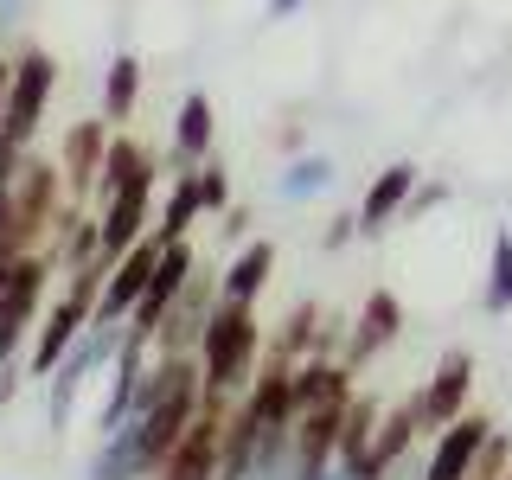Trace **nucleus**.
I'll list each match as a JSON object with an SVG mask.
<instances>
[{"label":"nucleus","instance_id":"1","mask_svg":"<svg viewBox=\"0 0 512 480\" xmlns=\"http://www.w3.org/2000/svg\"><path fill=\"white\" fill-rule=\"evenodd\" d=\"M64 218V167L45 154H26L13 186L0 192V250L7 256H32L45 250V237Z\"/></svg>","mask_w":512,"mask_h":480},{"label":"nucleus","instance_id":"2","mask_svg":"<svg viewBox=\"0 0 512 480\" xmlns=\"http://www.w3.org/2000/svg\"><path fill=\"white\" fill-rule=\"evenodd\" d=\"M263 320L256 308H237V301H218L212 327L199 340V372H205V397H244L256 372H263Z\"/></svg>","mask_w":512,"mask_h":480},{"label":"nucleus","instance_id":"3","mask_svg":"<svg viewBox=\"0 0 512 480\" xmlns=\"http://www.w3.org/2000/svg\"><path fill=\"white\" fill-rule=\"evenodd\" d=\"M122 346H128V327H103V320H90V327H84V340L64 352L58 372L45 378V416H52V429L71 423V410H77V397H84V384H90L96 372H109V365L122 359Z\"/></svg>","mask_w":512,"mask_h":480},{"label":"nucleus","instance_id":"4","mask_svg":"<svg viewBox=\"0 0 512 480\" xmlns=\"http://www.w3.org/2000/svg\"><path fill=\"white\" fill-rule=\"evenodd\" d=\"M237 397H205V410L192 416V429L180 436L167 461H160L154 480H218V461H224V423H231Z\"/></svg>","mask_w":512,"mask_h":480},{"label":"nucleus","instance_id":"5","mask_svg":"<svg viewBox=\"0 0 512 480\" xmlns=\"http://www.w3.org/2000/svg\"><path fill=\"white\" fill-rule=\"evenodd\" d=\"M468 397H474V352L468 346H448L410 404H416V423L436 436V429H448V423H461V416H468Z\"/></svg>","mask_w":512,"mask_h":480},{"label":"nucleus","instance_id":"6","mask_svg":"<svg viewBox=\"0 0 512 480\" xmlns=\"http://www.w3.org/2000/svg\"><path fill=\"white\" fill-rule=\"evenodd\" d=\"M212 314H218L212 276H192L186 295L167 308V320H160V333H154V359H199V340H205V327H212Z\"/></svg>","mask_w":512,"mask_h":480},{"label":"nucleus","instance_id":"7","mask_svg":"<svg viewBox=\"0 0 512 480\" xmlns=\"http://www.w3.org/2000/svg\"><path fill=\"white\" fill-rule=\"evenodd\" d=\"M154 256H160V244L148 237V244H135V250H128L122 263L103 276V295H96V320H103V327H128V314L141 308V295H148Z\"/></svg>","mask_w":512,"mask_h":480},{"label":"nucleus","instance_id":"8","mask_svg":"<svg viewBox=\"0 0 512 480\" xmlns=\"http://www.w3.org/2000/svg\"><path fill=\"white\" fill-rule=\"evenodd\" d=\"M96 231H103L109 263H122L135 244H148L154 237V186H135V192H122V199L96 205Z\"/></svg>","mask_w":512,"mask_h":480},{"label":"nucleus","instance_id":"9","mask_svg":"<svg viewBox=\"0 0 512 480\" xmlns=\"http://www.w3.org/2000/svg\"><path fill=\"white\" fill-rule=\"evenodd\" d=\"M218 154V109L205 90H186L173 109V173H199Z\"/></svg>","mask_w":512,"mask_h":480},{"label":"nucleus","instance_id":"10","mask_svg":"<svg viewBox=\"0 0 512 480\" xmlns=\"http://www.w3.org/2000/svg\"><path fill=\"white\" fill-rule=\"evenodd\" d=\"M487 436H493L487 416H461V423L436 429V442H429V455H423V480H468Z\"/></svg>","mask_w":512,"mask_h":480},{"label":"nucleus","instance_id":"11","mask_svg":"<svg viewBox=\"0 0 512 480\" xmlns=\"http://www.w3.org/2000/svg\"><path fill=\"white\" fill-rule=\"evenodd\" d=\"M410 199H416V160H391L359 199V237H384L410 212Z\"/></svg>","mask_w":512,"mask_h":480},{"label":"nucleus","instance_id":"12","mask_svg":"<svg viewBox=\"0 0 512 480\" xmlns=\"http://www.w3.org/2000/svg\"><path fill=\"white\" fill-rule=\"evenodd\" d=\"M397 333H404V301H397L391 288H372V295L359 301V314H352V327H346V365L384 352Z\"/></svg>","mask_w":512,"mask_h":480},{"label":"nucleus","instance_id":"13","mask_svg":"<svg viewBox=\"0 0 512 480\" xmlns=\"http://www.w3.org/2000/svg\"><path fill=\"white\" fill-rule=\"evenodd\" d=\"M109 122H71V135H64V186L77 192V199H96V180H103V160H109Z\"/></svg>","mask_w":512,"mask_h":480},{"label":"nucleus","instance_id":"14","mask_svg":"<svg viewBox=\"0 0 512 480\" xmlns=\"http://www.w3.org/2000/svg\"><path fill=\"white\" fill-rule=\"evenodd\" d=\"M269 276H276V244L269 237H250L244 250L224 263L218 276V301H237V308H256V295L269 288Z\"/></svg>","mask_w":512,"mask_h":480},{"label":"nucleus","instance_id":"15","mask_svg":"<svg viewBox=\"0 0 512 480\" xmlns=\"http://www.w3.org/2000/svg\"><path fill=\"white\" fill-rule=\"evenodd\" d=\"M135 186H154V154L141 148V141L116 135L109 141V160H103V180H96V205L122 199V192H135Z\"/></svg>","mask_w":512,"mask_h":480},{"label":"nucleus","instance_id":"16","mask_svg":"<svg viewBox=\"0 0 512 480\" xmlns=\"http://www.w3.org/2000/svg\"><path fill=\"white\" fill-rule=\"evenodd\" d=\"M52 263L71 276V269H84L103 256V231H96V212H84V205H64V218H58V231H52Z\"/></svg>","mask_w":512,"mask_h":480},{"label":"nucleus","instance_id":"17","mask_svg":"<svg viewBox=\"0 0 512 480\" xmlns=\"http://www.w3.org/2000/svg\"><path fill=\"white\" fill-rule=\"evenodd\" d=\"M423 436V423H416V404H397V410H384L378 416V429H372V474L378 480H391L397 468H404V455H410V442Z\"/></svg>","mask_w":512,"mask_h":480},{"label":"nucleus","instance_id":"18","mask_svg":"<svg viewBox=\"0 0 512 480\" xmlns=\"http://www.w3.org/2000/svg\"><path fill=\"white\" fill-rule=\"evenodd\" d=\"M84 480H154V474H148V461H141L135 429H116V436L96 442V455H90Z\"/></svg>","mask_w":512,"mask_h":480},{"label":"nucleus","instance_id":"19","mask_svg":"<svg viewBox=\"0 0 512 480\" xmlns=\"http://www.w3.org/2000/svg\"><path fill=\"white\" fill-rule=\"evenodd\" d=\"M327 186H333V160H327V154H295V160L276 173V199H282V205H314Z\"/></svg>","mask_w":512,"mask_h":480},{"label":"nucleus","instance_id":"20","mask_svg":"<svg viewBox=\"0 0 512 480\" xmlns=\"http://www.w3.org/2000/svg\"><path fill=\"white\" fill-rule=\"evenodd\" d=\"M320 327H327V320H320V308H314V301H301V308L282 320V333L269 340V352H276V359H288V365L314 359V352H320Z\"/></svg>","mask_w":512,"mask_h":480},{"label":"nucleus","instance_id":"21","mask_svg":"<svg viewBox=\"0 0 512 480\" xmlns=\"http://www.w3.org/2000/svg\"><path fill=\"white\" fill-rule=\"evenodd\" d=\"M135 103H141V58L135 52H116V58H109V71H103V109H109V122H128V116H135Z\"/></svg>","mask_w":512,"mask_h":480},{"label":"nucleus","instance_id":"22","mask_svg":"<svg viewBox=\"0 0 512 480\" xmlns=\"http://www.w3.org/2000/svg\"><path fill=\"white\" fill-rule=\"evenodd\" d=\"M199 192H192V173H173V192H167V212L154 218V244H180V237L199 224Z\"/></svg>","mask_w":512,"mask_h":480},{"label":"nucleus","instance_id":"23","mask_svg":"<svg viewBox=\"0 0 512 480\" xmlns=\"http://www.w3.org/2000/svg\"><path fill=\"white\" fill-rule=\"evenodd\" d=\"M487 314H512V231L493 237V263H487V288H480Z\"/></svg>","mask_w":512,"mask_h":480},{"label":"nucleus","instance_id":"24","mask_svg":"<svg viewBox=\"0 0 512 480\" xmlns=\"http://www.w3.org/2000/svg\"><path fill=\"white\" fill-rule=\"evenodd\" d=\"M192 192H199V212L205 218H224L231 212V173H224V160L212 154L199 173H192Z\"/></svg>","mask_w":512,"mask_h":480},{"label":"nucleus","instance_id":"25","mask_svg":"<svg viewBox=\"0 0 512 480\" xmlns=\"http://www.w3.org/2000/svg\"><path fill=\"white\" fill-rule=\"evenodd\" d=\"M506 474H512V442L500 436V429H493L487 448L474 455V474H468V480H506Z\"/></svg>","mask_w":512,"mask_h":480},{"label":"nucleus","instance_id":"26","mask_svg":"<svg viewBox=\"0 0 512 480\" xmlns=\"http://www.w3.org/2000/svg\"><path fill=\"white\" fill-rule=\"evenodd\" d=\"M352 237H359V212H340V218H327V231H320V250H346Z\"/></svg>","mask_w":512,"mask_h":480},{"label":"nucleus","instance_id":"27","mask_svg":"<svg viewBox=\"0 0 512 480\" xmlns=\"http://www.w3.org/2000/svg\"><path fill=\"white\" fill-rule=\"evenodd\" d=\"M218 237H224V244H237V250L250 244V212H244V205H231V212L218 218Z\"/></svg>","mask_w":512,"mask_h":480},{"label":"nucleus","instance_id":"28","mask_svg":"<svg viewBox=\"0 0 512 480\" xmlns=\"http://www.w3.org/2000/svg\"><path fill=\"white\" fill-rule=\"evenodd\" d=\"M276 148H282L288 160H295V154H308V135H301V122H288V128H282V135H276Z\"/></svg>","mask_w":512,"mask_h":480},{"label":"nucleus","instance_id":"29","mask_svg":"<svg viewBox=\"0 0 512 480\" xmlns=\"http://www.w3.org/2000/svg\"><path fill=\"white\" fill-rule=\"evenodd\" d=\"M308 0H269V20H288V13H301Z\"/></svg>","mask_w":512,"mask_h":480},{"label":"nucleus","instance_id":"30","mask_svg":"<svg viewBox=\"0 0 512 480\" xmlns=\"http://www.w3.org/2000/svg\"><path fill=\"white\" fill-rule=\"evenodd\" d=\"M7 90H13V58H0V116H7Z\"/></svg>","mask_w":512,"mask_h":480},{"label":"nucleus","instance_id":"31","mask_svg":"<svg viewBox=\"0 0 512 480\" xmlns=\"http://www.w3.org/2000/svg\"><path fill=\"white\" fill-rule=\"evenodd\" d=\"M13 263H20V256H7V250H0V295H7V282H13Z\"/></svg>","mask_w":512,"mask_h":480},{"label":"nucleus","instance_id":"32","mask_svg":"<svg viewBox=\"0 0 512 480\" xmlns=\"http://www.w3.org/2000/svg\"><path fill=\"white\" fill-rule=\"evenodd\" d=\"M320 480H340V468H327V474H320Z\"/></svg>","mask_w":512,"mask_h":480},{"label":"nucleus","instance_id":"33","mask_svg":"<svg viewBox=\"0 0 512 480\" xmlns=\"http://www.w3.org/2000/svg\"><path fill=\"white\" fill-rule=\"evenodd\" d=\"M506 480H512V474H506Z\"/></svg>","mask_w":512,"mask_h":480}]
</instances>
